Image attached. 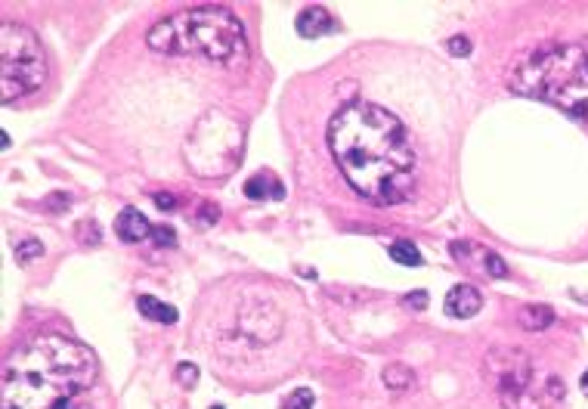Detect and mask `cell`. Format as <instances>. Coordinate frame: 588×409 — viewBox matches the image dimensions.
Segmentation results:
<instances>
[{
  "mask_svg": "<svg viewBox=\"0 0 588 409\" xmlns=\"http://www.w3.org/2000/svg\"><path fill=\"white\" fill-rule=\"evenodd\" d=\"M331 156L362 199L403 202L415 186V149L396 115L375 102L344 106L328 124Z\"/></svg>",
  "mask_w": 588,
  "mask_h": 409,
  "instance_id": "6da1fadb",
  "label": "cell"
},
{
  "mask_svg": "<svg viewBox=\"0 0 588 409\" xmlns=\"http://www.w3.org/2000/svg\"><path fill=\"white\" fill-rule=\"evenodd\" d=\"M96 360L65 335H38L10 354L4 409H96Z\"/></svg>",
  "mask_w": 588,
  "mask_h": 409,
  "instance_id": "7a4b0ae2",
  "label": "cell"
},
{
  "mask_svg": "<svg viewBox=\"0 0 588 409\" xmlns=\"http://www.w3.org/2000/svg\"><path fill=\"white\" fill-rule=\"evenodd\" d=\"M149 47L167 56H192L201 53L220 65H245L248 40L245 28L229 10H183L149 28Z\"/></svg>",
  "mask_w": 588,
  "mask_h": 409,
  "instance_id": "3957f363",
  "label": "cell"
},
{
  "mask_svg": "<svg viewBox=\"0 0 588 409\" xmlns=\"http://www.w3.org/2000/svg\"><path fill=\"white\" fill-rule=\"evenodd\" d=\"M511 87L555 102L588 124V40L551 44L526 56L511 72Z\"/></svg>",
  "mask_w": 588,
  "mask_h": 409,
  "instance_id": "277c9868",
  "label": "cell"
},
{
  "mask_svg": "<svg viewBox=\"0 0 588 409\" xmlns=\"http://www.w3.org/2000/svg\"><path fill=\"white\" fill-rule=\"evenodd\" d=\"M487 375L505 409H558L564 385L551 372L539 369L523 351L499 347L487 356Z\"/></svg>",
  "mask_w": 588,
  "mask_h": 409,
  "instance_id": "5b68a950",
  "label": "cell"
},
{
  "mask_svg": "<svg viewBox=\"0 0 588 409\" xmlns=\"http://www.w3.org/2000/svg\"><path fill=\"white\" fill-rule=\"evenodd\" d=\"M44 78L47 62L38 34L25 25L4 22L0 28V97L4 102L38 90Z\"/></svg>",
  "mask_w": 588,
  "mask_h": 409,
  "instance_id": "8992f818",
  "label": "cell"
},
{
  "mask_svg": "<svg viewBox=\"0 0 588 409\" xmlns=\"http://www.w3.org/2000/svg\"><path fill=\"white\" fill-rule=\"evenodd\" d=\"M242 156V131L223 112H208L192 127L186 161L199 177H223Z\"/></svg>",
  "mask_w": 588,
  "mask_h": 409,
  "instance_id": "52a82bcc",
  "label": "cell"
},
{
  "mask_svg": "<svg viewBox=\"0 0 588 409\" xmlns=\"http://www.w3.org/2000/svg\"><path fill=\"white\" fill-rule=\"evenodd\" d=\"M235 326L233 335L223 341H233V344H245V347H263L270 341H276L285 329V320L276 307L270 304V298H257L248 295L242 301V310H235Z\"/></svg>",
  "mask_w": 588,
  "mask_h": 409,
  "instance_id": "ba28073f",
  "label": "cell"
},
{
  "mask_svg": "<svg viewBox=\"0 0 588 409\" xmlns=\"http://www.w3.org/2000/svg\"><path fill=\"white\" fill-rule=\"evenodd\" d=\"M480 307H483V298L474 285L462 283V285L449 288V295H446V313L449 317L467 320V317H474V313H480Z\"/></svg>",
  "mask_w": 588,
  "mask_h": 409,
  "instance_id": "9c48e42d",
  "label": "cell"
},
{
  "mask_svg": "<svg viewBox=\"0 0 588 409\" xmlns=\"http://www.w3.org/2000/svg\"><path fill=\"white\" fill-rule=\"evenodd\" d=\"M294 28H297V34H301V38L316 40V38H322V34H331V31L338 28V25H335V19H331L328 10H322V6H306V10L297 16Z\"/></svg>",
  "mask_w": 588,
  "mask_h": 409,
  "instance_id": "30bf717a",
  "label": "cell"
},
{
  "mask_svg": "<svg viewBox=\"0 0 588 409\" xmlns=\"http://www.w3.org/2000/svg\"><path fill=\"white\" fill-rule=\"evenodd\" d=\"M152 227L146 217H143V211H136V208H124L121 214H118L115 220V233L124 239V242H143V239H149L152 236Z\"/></svg>",
  "mask_w": 588,
  "mask_h": 409,
  "instance_id": "8fae6325",
  "label": "cell"
},
{
  "mask_svg": "<svg viewBox=\"0 0 588 409\" xmlns=\"http://www.w3.org/2000/svg\"><path fill=\"white\" fill-rule=\"evenodd\" d=\"M245 195H248V199H282V183L276 180V177L272 174H267V170H257V174L251 177L248 183H245Z\"/></svg>",
  "mask_w": 588,
  "mask_h": 409,
  "instance_id": "7c38bea8",
  "label": "cell"
},
{
  "mask_svg": "<svg viewBox=\"0 0 588 409\" xmlns=\"http://www.w3.org/2000/svg\"><path fill=\"white\" fill-rule=\"evenodd\" d=\"M136 307H140L143 317H149V320H155V322H165V326H174V322H177V310H174V307L161 304L158 298H152V295H140Z\"/></svg>",
  "mask_w": 588,
  "mask_h": 409,
  "instance_id": "4fadbf2b",
  "label": "cell"
},
{
  "mask_svg": "<svg viewBox=\"0 0 588 409\" xmlns=\"http://www.w3.org/2000/svg\"><path fill=\"white\" fill-rule=\"evenodd\" d=\"M517 322H521L526 332H539V329H548L551 322H555V313H551V307H523V310L517 313Z\"/></svg>",
  "mask_w": 588,
  "mask_h": 409,
  "instance_id": "5bb4252c",
  "label": "cell"
},
{
  "mask_svg": "<svg viewBox=\"0 0 588 409\" xmlns=\"http://www.w3.org/2000/svg\"><path fill=\"white\" fill-rule=\"evenodd\" d=\"M412 369H409L406 363H390L387 369H384V385L387 388H394V391H406V388H412Z\"/></svg>",
  "mask_w": 588,
  "mask_h": 409,
  "instance_id": "9a60e30c",
  "label": "cell"
},
{
  "mask_svg": "<svg viewBox=\"0 0 588 409\" xmlns=\"http://www.w3.org/2000/svg\"><path fill=\"white\" fill-rule=\"evenodd\" d=\"M390 258H394L396 263H403V267H418V263H421V251L415 249L412 242L399 239V242L390 245Z\"/></svg>",
  "mask_w": 588,
  "mask_h": 409,
  "instance_id": "2e32d148",
  "label": "cell"
},
{
  "mask_svg": "<svg viewBox=\"0 0 588 409\" xmlns=\"http://www.w3.org/2000/svg\"><path fill=\"white\" fill-rule=\"evenodd\" d=\"M285 409H313V391L310 388H294L292 397L285 400Z\"/></svg>",
  "mask_w": 588,
  "mask_h": 409,
  "instance_id": "e0dca14e",
  "label": "cell"
},
{
  "mask_svg": "<svg viewBox=\"0 0 588 409\" xmlns=\"http://www.w3.org/2000/svg\"><path fill=\"white\" fill-rule=\"evenodd\" d=\"M483 273H489V276H508V267L496 251H483Z\"/></svg>",
  "mask_w": 588,
  "mask_h": 409,
  "instance_id": "ac0fdd59",
  "label": "cell"
},
{
  "mask_svg": "<svg viewBox=\"0 0 588 409\" xmlns=\"http://www.w3.org/2000/svg\"><path fill=\"white\" fill-rule=\"evenodd\" d=\"M40 251H44V249H40V245L34 242V239H25L19 249H16V258H19V261H31V258H38Z\"/></svg>",
  "mask_w": 588,
  "mask_h": 409,
  "instance_id": "d6986e66",
  "label": "cell"
},
{
  "mask_svg": "<svg viewBox=\"0 0 588 409\" xmlns=\"http://www.w3.org/2000/svg\"><path fill=\"white\" fill-rule=\"evenodd\" d=\"M177 381H180V385H195V381H199V369H195L192 363H180V369H177Z\"/></svg>",
  "mask_w": 588,
  "mask_h": 409,
  "instance_id": "ffe728a7",
  "label": "cell"
},
{
  "mask_svg": "<svg viewBox=\"0 0 588 409\" xmlns=\"http://www.w3.org/2000/svg\"><path fill=\"white\" fill-rule=\"evenodd\" d=\"M449 53H453V56H467V53H471V40L462 38V34H455V38L449 40Z\"/></svg>",
  "mask_w": 588,
  "mask_h": 409,
  "instance_id": "44dd1931",
  "label": "cell"
},
{
  "mask_svg": "<svg viewBox=\"0 0 588 409\" xmlns=\"http://www.w3.org/2000/svg\"><path fill=\"white\" fill-rule=\"evenodd\" d=\"M152 236H155L158 245H174L177 242V233L170 227H155V229H152Z\"/></svg>",
  "mask_w": 588,
  "mask_h": 409,
  "instance_id": "7402d4cb",
  "label": "cell"
},
{
  "mask_svg": "<svg viewBox=\"0 0 588 409\" xmlns=\"http://www.w3.org/2000/svg\"><path fill=\"white\" fill-rule=\"evenodd\" d=\"M403 304L406 307H415V310H424V307H428V295H424V292H412V295L403 298Z\"/></svg>",
  "mask_w": 588,
  "mask_h": 409,
  "instance_id": "603a6c76",
  "label": "cell"
},
{
  "mask_svg": "<svg viewBox=\"0 0 588 409\" xmlns=\"http://www.w3.org/2000/svg\"><path fill=\"white\" fill-rule=\"evenodd\" d=\"M155 204L167 211V208H174V204H177V199H174V195H155Z\"/></svg>",
  "mask_w": 588,
  "mask_h": 409,
  "instance_id": "cb8c5ba5",
  "label": "cell"
},
{
  "mask_svg": "<svg viewBox=\"0 0 588 409\" xmlns=\"http://www.w3.org/2000/svg\"><path fill=\"white\" fill-rule=\"evenodd\" d=\"M582 391H585V394H588V372L582 375Z\"/></svg>",
  "mask_w": 588,
  "mask_h": 409,
  "instance_id": "d4e9b609",
  "label": "cell"
},
{
  "mask_svg": "<svg viewBox=\"0 0 588 409\" xmlns=\"http://www.w3.org/2000/svg\"><path fill=\"white\" fill-rule=\"evenodd\" d=\"M214 409H223V406H214Z\"/></svg>",
  "mask_w": 588,
  "mask_h": 409,
  "instance_id": "484cf974",
  "label": "cell"
}]
</instances>
